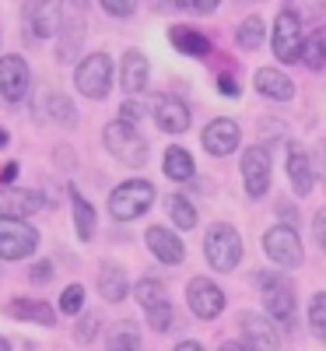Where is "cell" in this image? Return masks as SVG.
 Returning <instances> with one entry per match:
<instances>
[{
  "label": "cell",
  "mask_w": 326,
  "mask_h": 351,
  "mask_svg": "<svg viewBox=\"0 0 326 351\" xmlns=\"http://www.w3.org/2000/svg\"><path fill=\"white\" fill-rule=\"evenodd\" d=\"M203 256H207V263H211L214 271H221V274H228V271L239 267V260H242V236L235 232V225L214 221L211 228H207Z\"/></svg>",
  "instance_id": "cell-1"
},
{
  "label": "cell",
  "mask_w": 326,
  "mask_h": 351,
  "mask_svg": "<svg viewBox=\"0 0 326 351\" xmlns=\"http://www.w3.org/2000/svg\"><path fill=\"white\" fill-rule=\"evenodd\" d=\"M105 148H109V155H116L123 165H134V169H140L147 162V141L137 134V123L123 120V116L105 127Z\"/></svg>",
  "instance_id": "cell-2"
},
{
  "label": "cell",
  "mask_w": 326,
  "mask_h": 351,
  "mask_svg": "<svg viewBox=\"0 0 326 351\" xmlns=\"http://www.w3.org/2000/svg\"><path fill=\"white\" fill-rule=\"evenodd\" d=\"M151 204H155V186L147 180H127V183H120L109 193V211H112V218H120V221L140 218Z\"/></svg>",
  "instance_id": "cell-3"
},
{
  "label": "cell",
  "mask_w": 326,
  "mask_h": 351,
  "mask_svg": "<svg viewBox=\"0 0 326 351\" xmlns=\"http://www.w3.org/2000/svg\"><path fill=\"white\" fill-rule=\"evenodd\" d=\"M263 250H266V256H271L281 271H294V267H302V260H305L302 239H299V232H294L291 221L274 225L271 232H266V236H263Z\"/></svg>",
  "instance_id": "cell-4"
},
{
  "label": "cell",
  "mask_w": 326,
  "mask_h": 351,
  "mask_svg": "<svg viewBox=\"0 0 326 351\" xmlns=\"http://www.w3.org/2000/svg\"><path fill=\"white\" fill-rule=\"evenodd\" d=\"M39 246V232L25 218L0 215V260H25Z\"/></svg>",
  "instance_id": "cell-5"
},
{
  "label": "cell",
  "mask_w": 326,
  "mask_h": 351,
  "mask_svg": "<svg viewBox=\"0 0 326 351\" xmlns=\"http://www.w3.org/2000/svg\"><path fill=\"white\" fill-rule=\"evenodd\" d=\"M21 28H25L28 46L46 43L56 28H60V4H56V0H28L25 14H21Z\"/></svg>",
  "instance_id": "cell-6"
},
{
  "label": "cell",
  "mask_w": 326,
  "mask_h": 351,
  "mask_svg": "<svg viewBox=\"0 0 326 351\" xmlns=\"http://www.w3.org/2000/svg\"><path fill=\"white\" fill-rule=\"evenodd\" d=\"M256 285L263 288V306L274 324H294V288L281 274H256Z\"/></svg>",
  "instance_id": "cell-7"
},
{
  "label": "cell",
  "mask_w": 326,
  "mask_h": 351,
  "mask_svg": "<svg viewBox=\"0 0 326 351\" xmlns=\"http://www.w3.org/2000/svg\"><path fill=\"white\" fill-rule=\"evenodd\" d=\"M74 84H77V92L88 95V99H105L109 88H112V60L105 53L84 56L81 67L74 71Z\"/></svg>",
  "instance_id": "cell-8"
},
{
  "label": "cell",
  "mask_w": 326,
  "mask_h": 351,
  "mask_svg": "<svg viewBox=\"0 0 326 351\" xmlns=\"http://www.w3.org/2000/svg\"><path fill=\"white\" fill-rule=\"evenodd\" d=\"M271 49L281 64H294L299 60V49H302V18L294 11H281L274 21V36H271Z\"/></svg>",
  "instance_id": "cell-9"
},
{
  "label": "cell",
  "mask_w": 326,
  "mask_h": 351,
  "mask_svg": "<svg viewBox=\"0 0 326 351\" xmlns=\"http://www.w3.org/2000/svg\"><path fill=\"white\" fill-rule=\"evenodd\" d=\"M147 112L155 116V123L165 134H186L190 130V106L183 99H175V95H151Z\"/></svg>",
  "instance_id": "cell-10"
},
{
  "label": "cell",
  "mask_w": 326,
  "mask_h": 351,
  "mask_svg": "<svg viewBox=\"0 0 326 351\" xmlns=\"http://www.w3.org/2000/svg\"><path fill=\"white\" fill-rule=\"evenodd\" d=\"M186 302L193 309V316L200 319H214L225 313V291L211 281V278H193L186 285Z\"/></svg>",
  "instance_id": "cell-11"
},
{
  "label": "cell",
  "mask_w": 326,
  "mask_h": 351,
  "mask_svg": "<svg viewBox=\"0 0 326 351\" xmlns=\"http://www.w3.org/2000/svg\"><path fill=\"white\" fill-rule=\"evenodd\" d=\"M28 81H32V74H28V64L25 56L11 53V56H0V95H4V102H21L25 92H28Z\"/></svg>",
  "instance_id": "cell-12"
},
{
  "label": "cell",
  "mask_w": 326,
  "mask_h": 351,
  "mask_svg": "<svg viewBox=\"0 0 326 351\" xmlns=\"http://www.w3.org/2000/svg\"><path fill=\"white\" fill-rule=\"evenodd\" d=\"M203 148L211 152L214 158H225V155H231L235 148H239V141H242V130H239V123L235 120H228V116H218V120H211L203 127Z\"/></svg>",
  "instance_id": "cell-13"
},
{
  "label": "cell",
  "mask_w": 326,
  "mask_h": 351,
  "mask_svg": "<svg viewBox=\"0 0 326 351\" xmlns=\"http://www.w3.org/2000/svg\"><path fill=\"white\" fill-rule=\"evenodd\" d=\"M242 183L249 197H263L271 190V152L266 148H249L242 155Z\"/></svg>",
  "instance_id": "cell-14"
},
{
  "label": "cell",
  "mask_w": 326,
  "mask_h": 351,
  "mask_svg": "<svg viewBox=\"0 0 326 351\" xmlns=\"http://www.w3.org/2000/svg\"><path fill=\"white\" fill-rule=\"evenodd\" d=\"M64 28H60V46H56V60H74L81 43H84V11H74V8H64Z\"/></svg>",
  "instance_id": "cell-15"
},
{
  "label": "cell",
  "mask_w": 326,
  "mask_h": 351,
  "mask_svg": "<svg viewBox=\"0 0 326 351\" xmlns=\"http://www.w3.org/2000/svg\"><path fill=\"white\" fill-rule=\"evenodd\" d=\"M288 180H291V190L299 193V197H309L312 186H316L312 158L305 155L302 144H291V148H288Z\"/></svg>",
  "instance_id": "cell-16"
},
{
  "label": "cell",
  "mask_w": 326,
  "mask_h": 351,
  "mask_svg": "<svg viewBox=\"0 0 326 351\" xmlns=\"http://www.w3.org/2000/svg\"><path fill=\"white\" fill-rule=\"evenodd\" d=\"M46 208V197L36 190H18V186H4L0 190V211L14 215V218H28Z\"/></svg>",
  "instance_id": "cell-17"
},
{
  "label": "cell",
  "mask_w": 326,
  "mask_h": 351,
  "mask_svg": "<svg viewBox=\"0 0 326 351\" xmlns=\"http://www.w3.org/2000/svg\"><path fill=\"white\" fill-rule=\"evenodd\" d=\"M144 239H147V250H151L162 263H183L186 246H183V239L175 236V232H168V228H162V225H151Z\"/></svg>",
  "instance_id": "cell-18"
},
{
  "label": "cell",
  "mask_w": 326,
  "mask_h": 351,
  "mask_svg": "<svg viewBox=\"0 0 326 351\" xmlns=\"http://www.w3.org/2000/svg\"><path fill=\"white\" fill-rule=\"evenodd\" d=\"M253 84H256V92H260L263 99H274V102H291V99H294V81H291L284 71L260 67L256 77H253Z\"/></svg>",
  "instance_id": "cell-19"
},
{
  "label": "cell",
  "mask_w": 326,
  "mask_h": 351,
  "mask_svg": "<svg viewBox=\"0 0 326 351\" xmlns=\"http://www.w3.org/2000/svg\"><path fill=\"white\" fill-rule=\"evenodd\" d=\"M147 77H151L147 56H144L140 49H127V53H123V71H120L123 92H127V95H140L144 88H147Z\"/></svg>",
  "instance_id": "cell-20"
},
{
  "label": "cell",
  "mask_w": 326,
  "mask_h": 351,
  "mask_svg": "<svg viewBox=\"0 0 326 351\" xmlns=\"http://www.w3.org/2000/svg\"><path fill=\"white\" fill-rule=\"evenodd\" d=\"M239 327L249 348H277V327L271 324L266 316L260 313H242L239 316Z\"/></svg>",
  "instance_id": "cell-21"
},
{
  "label": "cell",
  "mask_w": 326,
  "mask_h": 351,
  "mask_svg": "<svg viewBox=\"0 0 326 351\" xmlns=\"http://www.w3.org/2000/svg\"><path fill=\"white\" fill-rule=\"evenodd\" d=\"M299 60H302L309 71H323V67H326V25H319V28H312L309 36H302Z\"/></svg>",
  "instance_id": "cell-22"
},
{
  "label": "cell",
  "mask_w": 326,
  "mask_h": 351,
  "mask_svg": "<svg viewBox=\"0 0 326 351\" xmlns=\"http://www.w3.org/2000/svg\"><path fill=\"white\" fill-rule=\"evenodd\" d=\"M127 291H130V285H127L123 267H116V263H105V267L99 271V295H102L105 302H123V299H127Z\"/></svg>",
  "instance_id": "cell-23"
},
{
  "label": "cell",
  "mask_w": 326,
  "mask_h": 351,
  "mask_svg": "<svg viewBox=\"0 0 326 351\" xmlns=\"http://www.w3.org/2000/svg\"><path fill=\"white\" fill-rule=\"evenodd\" d=\"M8 313L14 319H28V324H42V327H53L56 324V313L42 302V299H14L8 306Z\"/></svg>",
  "instance_id": "cell-24"
},
{
  "label": "cell",
  "mask_w": 326,
  "mask_h": 351,
  "mask_svg": "<svg viewBox=\"0 0 326 351\" xmlns=\"http://www.w3.org/2000/svg\"><path fill=\"white\" fill-rule=\"evenodd\" d=\"M168 39H172L175 49L186 53V56H207V53H211V43H207V36H203V32H193V28H186V25L168 28Z\"/></svg>",
  "instance_id": "cell-25"
},
{
  "label": "cell",
  "mask_w": 326,
  "mask_h": 351,
  "mask_svg": "<svg viewBox=\"0 0 326 351\" xmlns=\"http://www.w3.org/2000/svg\"><path fill=\"white\" fill-rule=\"evenodd\" d=\"M162 169H165L168 180H175V183H186V180H193V172H197L193 155H190L186 148H168V152H165Z\"/></svg>",
  "instance_id": "cell-26"
},
{
  "label": "cell",
  "mask_w": 326,
  "mask_h": 351,
  "mask_svg": "<svg viewBox=\"0 0 326 351\" xmlns=\"http://www.w3.org/2000/svg\"><path fill=\"white\" fill-rule=\"evenodd\" d=\"M71 204H74V225H77V239L81 243H88V239H92L95 236V208H92V204H88L74 186H71Z\"/></svg>",
  "instance_id": "cell-27"
},
{
  "label": "cell",
  "mask_w": 326,
  "mask_h": 351,
  "mask_svg": "<svg viewBox=\"0 0 326 351\" xmlns=\"http://www.w3.org/2000/svg\"><path fill=\"white\" fill-rule=\"evenodd\" d=\"M165 208H168V218L175 221V228H193L197 225V208L186 200V197H179V193H172L168 200H165Z\"/></svg>",
  "instance_id": "cell-28"
},
{
  "label": "cell",
  "mask_w": 326,
  "mask_h": 351,
  "mask_svg": "<svg viewBox=\"0 0 326 351\" xmlns=\"http://www.w3.org/2000/svg\"><path fill=\"white\" fill-rule=\"evenodd\" d=\"M134 295H137V302L147 309V306H158V302H165V285L158 281V278H140L137 285H134Z\"/></svg>",
  "instance_id": "cell-29"
},
{
  "label": "cell",
  "mask_w": 326,
  "mask_h": 351,
  "mask_svg": "<svg viewBox=\"0 0 326 351\" xmlns=\"http://www.w3.org/2000/svg\"><path fill=\"white\" fill-rule=\"evenodd\" d=\"M235 43H239L242 49H256L260 43H263V18H256V14H249L242 25H239V32H235Z\"/></svg>",
  "instance_id": "cell-30"
},
{
  "label": "cell",
  "mask_w": 326,
  "mask_h": 351,
  "mask_svg": "<svg viewBox=\"0 0 326 351\" xmlns=\"http://www.w3.org/2000/svg\"><path fill=\"white\" fill-rule=\"evenodd\" d=\"M144 313H147V324H151V330H158V334L172 330V324H175V309H172L168 299L158 302V306H147Z\"/></svg>",
  "instance_id": "cell-31"
},
{
  "label": "cell",
  "mask_w": 326,
  "mask_h": 351,
  "mask_svg": "<svg viewBox=\"0 0 326 351\" xmlns=\"http://www.w3.org/2000/svg\"><path fill=\"white\" fill-rule=\"evenodd\" d=\"M46 106H49L46 120H49V116H53V120H60V123H74V120H77L74 102H71V99H64V95H46Z\"/></svg>",
  "instance_id": "cell-32"
},
{
  "label": "cell",
  "mask_w": 326,
  "mask_h": 351,
  "mask_svg": "<svg viewBox=\"0 0 326 351\" xmlns=\"http://www.w3.org/2000/svg\"><path fill=\"white\" fill-rule=\"evenodd\" d=\"M309 327H312V334L326 337V291H316L309 302Z\"/></svg>",
  "instance_id": "cell-33"
},
{
  "label": "cell",
  "mask_w": 326,
  "mask_h": 351,
  "mask_svg": "<svg viewBox=\"0 0 326 351\" xmlns=\"http://www.w3.org/2000/svg\"><path fill=\"white\" fill-rule=\"evenodd\" d=\"M140 344V337H137V330L130 327V324H120L112 334H109V348L112 351H120V348H137Z\"/></svg>",
  "instance_id": "cell-34"
},
{
  "label": "cell",
  "mask_w": 326,
  "mask_h": 351,
  "mask_svg": "<svg viewBox=\"0 0 326 351\" xmlns=\"http://www.w3.org/2000/svg\"><path fill=\"white\" fill-rule=\"evenodd\" d=\"M99 327H102V319H99L95 313L81 316V324L74 327V337H77V344H92V341H95V334H99Z\"/></svg>",
  "instance_id": "cell-35"
},
{
  "label": "cell",
  "mask_w": 326,
  "mask_h": 351,
  "mask_svg": "<svg viewBox=\"0 0 326 351\" xmlns=\"http://www.w3.org/2000/svg\"><path fill=\"white\" fill-rule=\"evenodd\" d=\"M81 306H84V288L81 285H67L64 295H60V309L67 316H74V313H81Z\"/></svg>",
  "instance_id": "cell-36"
},
{
  "label": "cell",
  "mask_w": 326,
  "mask_h": 351,
  "mask_svg": "<svg viewBox=\"0 0 326 351\" xmlns=\"http://www.w3.org/2000/svg\"><path fill=\"white\" fill-rule=\"evenodd\" d=\"M179 11H190V14H211V11H218V4L221 0H172Z\"/></svg>",
  "instance_id": "cell-37"
},
{
  "label": "cell",
  "mask_w": 326,
  "mask_h": 351,
  "mask_svg": "<svg viewBox=\"0 0 326 351\" xmlns=\"http://www.w3.org/2000/svg\"><path fill=\"white\" fill-rule=\"evenodd\" d=\"M102 8L112 14V18H130L137 11V0H102Z\"/></svg>",
  "instance_id": "cell-38"
},
{
  "label": "cell",
  "mask_w": 326,
  "mask_h": 351,
  "mask_svg": "<svg viewBox=\"0 0 326 351\" xmlns=\"http://www.w3.org/2000/svg\"><path fill=\"white\" fill-rule=\"evenodd\" d=\"M312 236H316L319 250L326 253V208H319V211H316V218H312Z\"/></svg>",
  "instance_id": "cell-39"
},
{
  "label": "cell",
  "mask_w": 326,
  "mask_h": 351,
  "mask_svg": "<svg viewBox=\"0 0 326 351\" xmlns=\"http://www.w3.org/2000/svg\"><path fill=\"white\" fill-rule=\"evenodd\" d=\"M28 278H32L36 285H46V281L53 278V263H49V260H39V263H36V267H32V271H28Z\"/></svg>",
  "instance_id": "cell-40"
},
{
  "label": "cell",
  "mask_w": 326,
  "mask_h": 351,
  "mask_svg": "<svg viewBox=\"0 0 326 351\" xmlns=\"http://www.w3.org/2000/svg\"><path fill=\"white\" fill-rule=\"evenodd\" d=\"M218 92L228 95V99H239V81H235L231 74H221V77H218Z\"/></svg>",
  "instance_id": "cell-41"
},
{
  "label": "cell",
  "mask_w": 326,
  "mask_h": 351,
  "mask_svg": "<svg viewBox=\"0 0 326 351\" xmlns=\"http://www.w3.org/2000/svg\"><path fill=\"white\" fill-rule=\"evenodd\" d=\"M120 116H123V120H130V123H137L140 116H144V106H140V102H134V99H127V102H123V109H120Z\"/></svg>",
  "instance_id": "cell-42"
},
{
  "label": "cell",
  "mask_w": 326,
  "mask_h": 351,
  "mask_svg": "<svg viewBox=\"0 0 326 351\" xmlns=\"http://www.w3.org/2000/svg\"><path fill=\"white\" fill-rule=\"evenodd\" d=\"M18 180V162H8L4 169H0V186H11Z\"/></svg>",
  "instance_id": "cell-43"
},
{
  "label": "cell",
  "mask_w": 326,
  "mask_h": 351,
  "mask_svg": "<svg viewBox=\"0 0 326 351\" xmlns=\"http://www.w3.org/2000/svg\"><path fill=\"white\" fill-rule=\"evenodd\" d=\"M64 8H74V11H88V0H64Z\"/></svg>",
  "instance_id": "cell-44"
},
{
  "label": "cell",
  "mask_w": 326,
  "mask_h": 351,
  "mask_svg": "<svg viewBox=\"0 0 326 351\" xmlns=\"http://www.w3.org/2000/svg\"><path fill=\"white\" fill-rule=\"evenodd\" d=\"M179 351H200V344H197V341H183Z\"/></svg>",
  "instance_id": "cell-45"
},
{
  "label": "cell",
  "mask_w": 326,
  "mask_h": 351,
  "mask_svg": "<svg viewBox=\"0 0 326 351\" xmlns=\"http://www.w3.org/2000/svg\"><path fill=\"white\" fill-rule=\"evenodd\" d=\"M168 4H172V0H151V8H155V11H165Z\"/></svg>",
  "instance_id": "cell-46"
},
{
  "label": "cell",
  "mask_w": 326,
  "mask_h": 351,
  "mask_svg": "<svg viewBox=\"0 0 326 351\" xmlns=\"http://www.w3.org/2000/svg\"><path fill=\"white\" fill-rule=\"evenodd\" d=\"M0 351H11V344H8L4 337H0Z\"/></svg>",
  "instance_id": "cell-47"
},
{
  "label": "cell",
  "mask_w": 326,
  "mask_h": 351,
  "mask_svg": "<svg viewBox=\"0 0 326 351\" xmlns=\"http://www.w3.org/2000/svg\"><path fill=\"white\" fill-rule=\"evenodd\" d=\"M4 144H8V134H4V130H0V148H4Z\"/></svg>",
  "instance_id": "cell-48"
}]
</instances>
